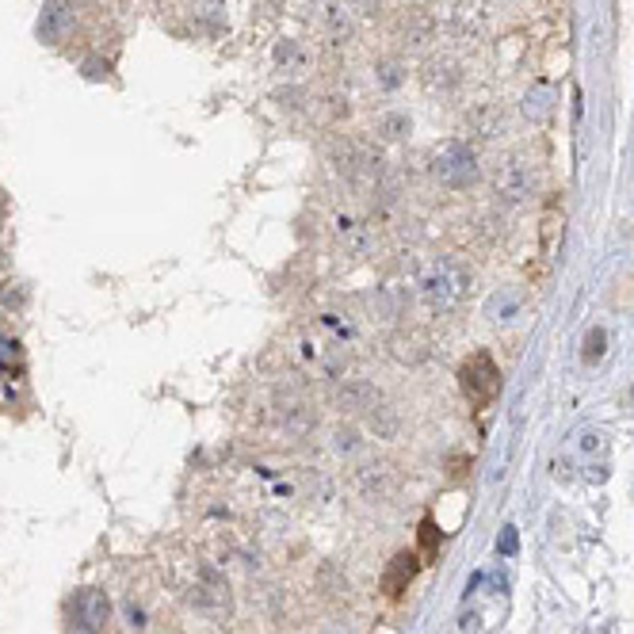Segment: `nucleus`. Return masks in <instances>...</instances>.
I'll use <instances>...</instances> for the list:
<instances>
[{"instance_id": "1", "label": "nucleus", "mask_w": 634, "mask_h": 634, "mask_svg": "<svg viewBox=\"0 0 634 634\" xmlns=\"http://www.w3.org/2000/svg\"><path fill=\"white\" fill-rule=\"evenodd\" d=\"M467 287H470L467 268L455 264V260H436L421 275V298L432 310H455L467 298Z\"/></svg>"}, {"instance_id": "2", "label": "nucleus", "mask_w": 634, "mask_h": 634, "mask_svg": "<svg viewBox=\"0 0 634 634\" xmlns=\"http://www.w3.org/2000/svg\"><path fill=\"white\" fill-rule=\"evenodd\" d=\"M111 623V600L103 588H77L65 600V634H103Z\"/></svg>"}, {"instance_id": "3", "label": "nucleus", "mask_w": 634, "mask_h": 634, "mask_svg": "<svg viewBox=\"0 0 634 634\" xmlns=\"http://www.w3.org/2000/svg\"><path fill=\"white\" fill-rule=\"evenodd\" d=\"M459 386L474 409L494 406V398L501 394V368H497L489 352H474L459 368Z\"/></svg>"}, {"instance_id": "4", "label": "nucleus", "mask_w": 634, "mask_h": 634, "mask_svg": "<svg viewBox=\"0 0 634 634\" xmlns=\"http://www.w3.org/2000/svg\"><path fill=\"white\" fill-rule=\"evenodd\" d=\"M432 176H436L444 188H470V184L478 181V157L474 149L462 146V141H447V146L436 149L432 157Z\"/></svg>"}, {"instance_id": "5", "label": "nucleus", "mask_w": 634, "mask_h": 634, "mask_svg": "<svg viewBox=\"0 0 634 634\" xmlns=\"http://www.w3.org/2000/svg\"><path fill=\"white\" fill-rule=\"evenodd\" d=\"M77 27V12H73V0H47L39 16V39L50 47H62L70 39V32Z\"/></svg>"}, {"instance_id": "6", "label": "nucleus", "mask_w": 634, "mask_h": 634, "mask_svg": "<svg viewBox=\"0 0 634 634\" xmlns=\"http://www.w3.org/2000/svg\"><path fill=\"white\" fill-rule=\"evenodd\" d=\"M417 573H421V555H417V550H398V555L386 562L383 593L386 596H401L417 581Z\"/></svg>"}, {"instance_id": "7", "label": "nucleus", "mask_w": 634, "mask_h": 634, "mask_svg": "<svg viewBox=\"0 0 634 634\" xmlns=\"http://www.w3.org/2000/svg\"><path fill=\"white\" fill-rule=\"evenodd\" d=\"M532 188H535V176L527 173L524 161H505L501 173H497V196L505 203H524L532 196Z\"/></svg>"}, {"instance_id": "8", "label": "nucleus", "mask_w": 634, "mask_h": 634, "mask_svg": "<svg viewBox=\"0 0 634 634\" xmlns=\"http://www.w3.org/2000/svg\"><path fill=\"white\" fill-rule=\"evenodd\" d=\"M318 27L330 39H345L352 32V9H348V0H318Z\"/></svg>"}, {"instance_id": "9", "label": "nucleus", "mask_w": 634, "mask_h": 634, "mask_svg": "<svg viewBox=\"0 0 634 634\" xmlns=\"http://www.w3.org/2000/svg\"><path fill=\"white\" fill-rule=\"evenodd\" d=\"M439 543H444V532L436 527V520L424 517L421 520V555L424 558H436L439 555Z\"/></svg>"}, {"instance_id": "10", "label": "nucleus", "mask_w": 634, "mask_h": 634, "mask_svg": "<svg viewBox=\"0 0 634 634\" xmlns=\"http://www.w3.org/2000/svg\"><path fill=\"white\" fill-rule=\"evenodd\" d=\"M524 111H527V115H535V119H547L550 115V92H547V88H535V96L527 92Z\"/></svg>"}, {"instance_id": "11", "label": "nucleus", "mask_w": 634, "mask_h": 634, "mask_svg": "<svg viewBox=\"0 0 634 634\" xmlns=\"http://www.w3.org/2000/svg\"><path fill=\"white\" fill-rule=\"evenodd\" d=\"M604 340H608V333H604V330H593L585 337V360L588 363H596L604 356Z\"/></svg>"}, {"instance_id": "12", "label": "nucleus", "mask_w": 634, "mask_h": 634, "mask_svg": "<svg viewBox=\"0 0 634 634\" xmlns=\"http://www.w3.org/2000/svg\"><path fill=\"white\" fill-rule=\"evenodd\" d=\"M378 130H386V138H401V130H409V119L406 115H386L378 123Z\"/></svg>"}, {"instance_id": "13", "label": "nucleus", "mask_w": 634, "mask_h": 634, "mask_svg": "<svg viewBox=\"0 0 634 634\" xmlns=\"http://www.w3.org/2000/svg\"><path fill=\"white\" fill-rule=\"evenodd\" d=\"M501 550H505V555H512V550H517V527H509V532H505Z\"/></svg>"}]
</instances>
